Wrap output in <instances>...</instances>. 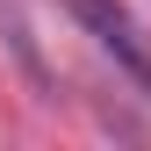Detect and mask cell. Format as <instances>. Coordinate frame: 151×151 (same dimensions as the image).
<instances>
[{"label":"cell","mask_w":151,"mask_h":151,"mask_svg":"<svg viewBox=\"0 0 151 151\" xmlns=\"http://www.w3.org/2000/svg\"><path fill=\"white\" fill-rule=\"evenodd\" d=\"M65 7L79 14L86 29H93V43H101V50H108V58H115L129 79H137V86H151V43L137 36V22H129L115 0H65Z\"/></svg>","instance_id":"1"}]
</instances>
